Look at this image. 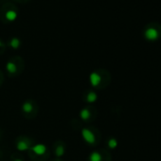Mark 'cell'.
<instances>
[{"instance_id": "6da1fadb", "label": "cell", "mask_w": 161, "mask_h": 161, "mask_svg": "<svg viewBox=\"0 0 161 161\" xmlns=\"http://www.w3.org/2000/svg\"><path fill=\"white\" fill-rule=\"evenodd\" d=\"M0 16L3 21L8 23L14 22L18 17V8L13 3L8 2L0 8Z\"/></svg>"}, {"instance_id": "7a4b0ae2", "label": "cell", "mask_w": 161, "mask_h": 161, "mask_svg": "<svg viewBox=\"0 0 161 161\" xmlns=\"http://www.w3.org/2000/svg\"><path fill=\"white\" fill-rule=\"evenodd\" d=\"M144 37L149 42H155L161 37V25L158 22H152L145 27Z\"/></svg>"}, {"instance_id": "3957f363", "label": "cell", "mask_w": 161, "mask_h": 161, "mask_svg": "<svg viewBox=\"0 0 161 161\" xmlns=\"http://www.w3.org/2000/svg\"><path fill=\"white\" fill-rule=\"evenodd\" d=\"M82 136L84 139V141L87 142L88 144H95V142H96L95 135L93 134V132L90 131V130L87 129V128L82 129Z\"/></svg>"}, {"instance_id": "277c9868", "label": "cell", "mask_w": 161, "mask_h": 161, "mask_svg": "<svg viewBox=\"0 0 161 161\" xmlns=\"http://www.w3.org/2000/svg\"><path fill=\"white\" fill-rule=\"evenodd\" d=\"M89 80H90V83L92 86H98L99 83L102 82V77L98 72H92L89 76Z\"/></svg>"}, {"instance_id": "5b68a950", "label": "cell", "mask_w": 161, "mask_h": 161, "mask_svg": "<svg viewBox=\"0 0 161 161\" xmlns=\"http://www.w3.org/2000/svg\"><path fill=\"white\" fill-rule=\"evenodd\" d=\"M30 149H32V151L37 155H43L46 154V152H47V146L44 144H36Z\"/></svg>"}, {"instance_id": "8992f818", "label": "cell", "mask_w": 161, "mask_h": 161, "mask_svg": "<svg viewBox=\"0 0 161 161\" xmlns=\"http://www.w3.org/2000/svg\"><path fill=\"white\" fill-rule=\"evenodd\" d=\"M16 148L18 151H27L28 149H29V144L27 140L25 139H21L19 140L17 144H16Z\"/></svg>"}, {"instance_id": "52a82bcc", "label": "cell", "mask_w": 161, "mask_h": 161, "mask_svg": "<svg viewBox=\"0 0 161 161\" xmlns=\"http://www.w3.org/2000/svg\"><path fill=\"white\" fill-rule=\"evenodd\" d=\"M6 69H7L8 72H9V73L13 74V73L16 72L17 66H16V64H15L14 63H13V62H8L7 64H6Z\"/></svg>"}, {"instance_id": "ba28073f", "label": "cell", "mask_w": 161, "mask_h": 161, "mask_svg": "<svg viewBox=\"0 0 161 161\" xmlns=\"http://www.w3.org/2000/svg\"><path fill=\"white\" fill-rule=\"evenodd\" d=\"M20 45H21V41H20V39H18V38H16V37L11 38L10 41V46L11 47V48H13V49H17V48H19V47H20Z\"/></svg>"}, {"instance_id": "9c48e42d", "label": "cell", "mask_w": 161, "mask_h": 161, "mask_svg": "<svg viewBox=\"0 0 161 161\" xmlns=\"http://www.w3.org/2000/svg\"><path fill=\"white\" fill-rule=\"evenodd\" d=\"M22 110L24 111L25 113L27 114H29L33 110V106L32 104V102H26L23 103V105H22Z\"/></svg>"}, {"instance_id": "30bf717a", "label": "cell", "mask_w": 161, "mask_h": 161, "mask_svg": "<svg viewBox=\"0 0 161 161\" xmlns=\"http://www.w3.org/2000/svg\"><path fill=\"white\" fill-rule=\"evenodd\" d=\"M90 111L86 109V108H83L80 110V118H82L83 120H87L88 118H90Z\"/></svg>"}, {"instance_id": "8fae6325", "label": "cell", "mask_w": 161, "mask_h": 161, "mask_svg": "<svg viewBox=\"0 0 161 161\" xmlns=\"http://www.w3.org/2000/svg\"><path fill=\"white\" fill-rule=\"evenodd\" d=\"M98 99V95L95 92H89L86 96V101L89 103H93Z\"/></svg>"}, {"instance_id": "7c38bea8", "label": "cell", "mask_w": 161, "mask_h": 161, "mask_svg": "<svg viewBox=\"0 0 161 161\" xmlns=\"http://www.w3.org/2000/svg\"><path fill=\"white\" fill-rule=\"evenodd\" d=\"M89 160L90 161H102V156L101 154H99V153L93 152L89 155Z\"/></svg>"}, {"instance_id": "4fadbf2b", "label": "cell", "mask_w": 161, "mask_h": 161, "mask_svg": "<svg viewBox=\"0 0 161 161\" xmlns=\"http://www.w3.org/2000/svg\"><path fill=\"white\" fill-rule=\"evenodd\" d=\"M64 154V147L63 145H59L58 147L56 148V155L57 156H62Z\"/></svg>"}, {"instance_id": "5bb4252c", "label": "cell", "mask_w": 161, "mask_h": 161, "mask_svg": "<svg viewBox=\"0 0 161 161\" xmlns=\"http://www.w3.org/2000/svg\"><path fill=\"white\" fill-rule=\"evenodd\" d=\"M108 146H109V148H111V149L117 148V146H118V141H117V139H110L108 140Z\"/></svg>"}, {"instance_id": "9a60e30c", "label": "cell", "mask_w": 161, "mask_h": 161, "mask_svg": "<svg viewBox=\"0 0 161 161\" xmlns=\"http://www.w3.org/2000/svg\"><path fill=\"white\" fill-rule=\"evenodd\" d=\"M16 1H18V2H21V3H23V2H27V1H29V0H16Z\"/></svg>"}, {"instance_id": "2e32d148", "label": "cell", "mask_w": 161, "mask_h": 161, "mask_svg": "<svg viewBox=\"0 0 161 161\" xmlns=\"http://www.w3.org/2000/svg\"><path fill=\"white\" fill-rule=\"evenodd\" d=\"M3 46H4V44H3V42H2L1 40H0V48H2V47H3Z\"/></svg>"}, {"instance_id": "e0dca14e", "label": "cell", "mask_w": 161, "mask_h": 161, "mask_svg": "<svg viewBox=\"0 0 161 161\" xmlns=\"http://www.w3.org/2000/svg\"><path fill=\"white\" fill-rule=\"evenodd\" d=\"M13 161H23V160H22V159H19V158H18V159H15V160H13Z\"/></svg>"}, {"instance_id": "ac0fdd59", "label": "cell", "mask_w": 161, "mask_h": 161, "mask_svg": "<svg viewBox=\"0 0 161 161\" xmlns=\"http://www.w3.org/2000/svg\"><path fill=\"white\" fill-rule=\"evenodd\" d=\"M57 161H60V160H57Z\"/></svg>"}]
</instances>
